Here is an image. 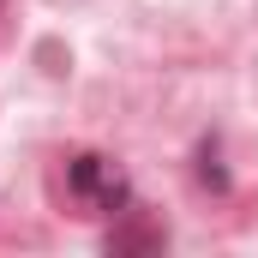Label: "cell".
Returning <instances> with one entry per match:
<instances>
[{
    "instance_id": "1",
    "label": "cell",
    "mask_w": 258,
    "mask_h": 258,
    "mask_svg": "<svg viewBox=\"0 0 258 258\" xmlns=\"http://www.w3.org/2000/svg\"><path fill=\"white\" fill-rule=\"evenodd\" d=\"M72 186L90 198V204H102V210L126 204V180H120V168H114L108 156H78V162H72Z\"/></svg>"
}]
</instances>
